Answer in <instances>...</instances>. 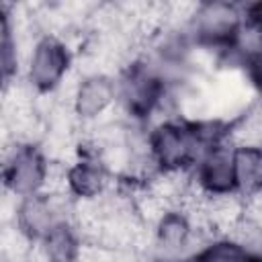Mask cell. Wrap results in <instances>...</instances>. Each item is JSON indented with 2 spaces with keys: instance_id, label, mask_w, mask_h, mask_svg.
<instances>
[{
  "instance_id": "cell-1",
  "label": "cell",
  "mask_w": 262,
  "mask_h": 262,
  "mask_svg": "<svg viewBox=\"0 0 262 262\" xmlns=\"http://www.w3.org/2000/svg\"><path fill=\"white\" fill-rule=\"evenodd\" d=\"M147 145L160 170H184L188 164L199 162L207 149L199 141L192 123L182 121L158 123L147 137Z\"/></svg>"
},
{
  "instance_id": "cell-2",
  "label": "cell",
  "mask_w": 262,
  "mask_h": 262,
  "mask_svg": "<svg viewBox=\"0 0 262 262\" xmlns=\"http://www.w3.org/2000/svg\"><path fill=\"white\" fill-rule=\"evenodd\" d=\"M74 203L68 201V194H33L18 201L16 209V225L31 239L41 242L47 237L57 225L70 223Z\"/></svg>"
},
{
  "instance_id": "cell-3",
  "label": "cell",
  "mask_w": 262,
  "mask_h": 262,
  "mask_svg": "<svg viewBox=\"0 0 262 262\" xmlns=\"http://www.w3.org/2000/svg\"><path fill=\"white\" fill-rule=\"evenodd\" d=\"M70 70V51L66 43L53 35L35 41L29 53L27 78L37 92H51L61 86Z\"/></svg>"
},
{
  "instance_id": "cell-4",
  "label": "cell",
  "mask_w": 262,
  "mask_h": 262,
  "mask_svg": "<svg viewBox=\"0 0 262 262\" xmlns=\"http://www.w3.org/2000/svg\"><path fill=\"white\" fill-rule=\"evenodd\" d=\"M244 16L235 4L229 2H207L199 4L190 20L192 31L201 45L209 47H227L242 25Z\"/></svg>"
},
{
  "instance_id": "cell-5",
  "label": "cell",
  "mask_w": 262,
  "mask_h": 262,
  "mask_svg": "<svg viewBox=\"0 0 262 262\" xmlns=\"http://www.w3.org/2000/svg\"><path fill=\"white\" fill-rule=\"evenodd\" d=\"M47 168L49 162L41 149L33 145L16 147L14 154L6 160V172H4L6 190H10L18 199H27L43 192Z\"/></svg>"
},
{
  "instance_id": "cell-6",
  "label": "cell",
  "mask_w": 262,
  "mask_h": 262,
  "mask_svg": "<svg viewBox=\"0 0 262 262\" xmlns=\"http://www.w3.org/2000/svg\"><path fill=\"white\" fill-rule=\"evenodd\" d=\"M117 100V86L108 74H86L76 82L70 108L82 121H98Z\"/></svg>"
},
{
  "instance_id": "cell-7",
  "label": "cell",
  "mask_w": 262,
  "mask_h": 262,
  "mask_svg": "<svg viewBox=\"0 0 262 262\" xmlns=\"http://www.w3.org/2000/svg\"><path fill=\"white\" fill-rule=\"evenodd\" d=\"M196 184L207 194L235 192L233 182V147L227 143H217L199 158Z\"/></svg>"
},
{
  "instance_id": "cell-8",
  "label": "cell",
  "mask_w": 262,
  "mask_h": 262,
  "mask_svg": "<svg viewBox=\"0 0 262 262\" xmlns=\"http://www.w3.org/2000/svg\"><path fill=\"white\" fill-rule=\"evenodd\" d=\"M68 190L76 199H98L111 188V172L94 154H82L66 172Z\"/></svg>"
},
{
  "instance_id": "cell-9",
  "label": "cell",
  "mask_w": 262,
  "mask_h": 262,
  "mask_svg": "<svg viewBox=\"0 0 262 262\" xmlns=\"http://www.w3.org/2000/svg\"><path fill=\"white\" fill-rule=\"evenodd\" d=\"M151 235H154V246L170 258L180 256V252H184V250H190V246L194 242V231L190 227V221L178 209L166 211L154 223Z\"/></svg>"
},
{
  "instance_id": "cell-10",
  "label": "cell",
  "mask_w": 262,
  "mask_h": 262,
  "mask_svg": "<svg viewBox=\"0 0 262 262\" xmlns=\"http://www.w3.org/2000/svg\"><path fill=\"white\" fill-rule=\"evenodd\" d=\"M233 182H235V192L242 196L260 192V184H262L260 147L233 149Z\"/></svg>"
},
{
  "instance_id": "cell-11",
  "label": "cell",
  "mask_w": 262,
  "mask_h": 262,
  "mask_svg": "<svg viewBox=\"0 0 262 262\" xmlns=\"http://www.w3.org/2000/svg\"><path fill=\"white\" fill-rule=\"evenodd\" d=\"M39 248L47 262H78L82 237L72 223H61L39 242Z\"/></svg>"
},
{
  "instance_id": "cell-12",
  "label": "cell",
  "mask_w": 262,
  "mask_h": 262,
  "mask_svg": "<svg viewBox=\"0 0 262 262\" xmlns=\"http://www.w3.org/2000/svg\"><path fill=\"white\" fill-rule=\"evenodd\" d=\"M196 262H258L256 256H250L231 239H221L196 254Z\"/></svg>"
},
{
  "instance_id": "cell-13",
  "label": "cell",
  "mask_w": 262,
  "mask_h": 262,
  "mask_svg": "<svg viewBox=\"0 0 262 262\" xmlns=\"http://www.w3.org/2000/svg\"><path fill=\"white\" fill-rule=\"evenodd\" d=\"M18 72V49L8 33H0V92L14 82Z\"/></svg>"
}]
</instances>
